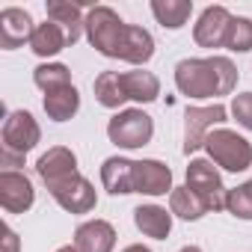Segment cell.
Segmentation results:
<instances>
[{"label":"cell","instance_id":"cell-15","mask_svg":"<svg viewBox=\"0 0 252 252\" xmlns=\"http://www.w3.org/2000/svg\"><path fill=\"white\" fill-rule=\"evenodd\" d=\"M134 166L137 160L128 158H107L101 163V184L113 196H128L134 193Z\"/></svg>","mask_w":252,"mask_h":252},{"label":"cell","instance_id":"cell-13","mask_svg":"<svg viewBox=\"0 0 252 252\" xmlns=\"http://www.w3.org/2000/svg\"><path fill=\"white\" fill-rule=\"evenodd\" d=\"M36 172H39V178H42L48 187H54V184L68 181L71 175H77V158H74L71 149L54 146V149H48V152L36 160Z\"/></svg>","mask_w":252,"mask_h":252},{"label":"cell","instance_id":"cell-16","mask_svg":"<svg viewBox=\"0 0 252 252\" xmlns=\"http://www.w3.org/2000/svg\"><path fill=\"white\" fill-rule=\"evenodd\" d=\"M48 21L60 24L68 36V45H74L80 39V33L86 30V18H83V3H71V0H48Z\"/></svg>","mask_w":252,"mask_h":252},{"label":"cell","instance_id":"cell-30","mask_svg":"<svg viewBox=\"0 0 252 252\" xmlns=\"http://www.w3.org/2000/svg\"><path fill=\"white\" fill-rule=\"evenodd\" d=\"M3 243H6V252H18V234L9 225L3 228Z\"/></svg>","mask_w":252,"mask_h":252},{"label":"cell","instance_id":"cell-9","mask_svg":"<svg viewBox=\"0 0 252 252\" xmlns=\"http://www.w3.org/2000/svg\"><path fill=\"white\" fill-rule=\"evenodd\" d=\"M33 202H36V190L24 172L18 169L0 172V205H3L6 214H24L33 208Z\"/></svg>","mask_w":252,"mask_h":252},{"label":"cell","instance_id":"cell-20","mask_svg":"<svg viewBox=\"0 0 252 252\" xmlns=\"http://www.w3.org/2000/svg\"><path fill=\"white\" fill-rule=\"evenodd\" d=\"M152 15L166 30H181L193 15V0H152Z\"/></svg>","mask_w":252,"mask_h":252},{"label":"cell","instance_id":"cell-4","mask_svg":"<svg viewBox=\"0 0 252 252\" xmlns=\"http://www.w3.org/2000/svg\"><path fill=\"white\" fill-rule=\"evenodd\" d=\"M107 137H110L113 146L134 152V149H143V146L152 143V137H155V122H152V116H149L146 110H140V107L119 110V113L110 119V125H107Z\"/></svg>","mask_w":252,"mask_h":252},{"label":"cell","instance_id":"cell-11","mask_svg":"<svg viewBox=\"0 0 252 252\" xmlns=\"http://www.w3.org/2000/svg\"><path fill=\"white\" fill-rule=\"evenodd\" d=\"M228 24H231V12L225 6H208V9H202L199 21L193 24L196 45L199 48H222Z\"/></svg>","mask_w":252,"mask_h":252},{"label":"cell","instance_id":"cell-17","mask_svg":"<svg viewBox=\"0 0 252 252\" xmlns=\"http://www.w3.org/2000/svg\"><path fill=\"white\" fill-rule=\"evenodd\" d=\"M134 225L155 240H166L172 231V211L160 208V205H140L134 208Z\"/></svg>","mask_w":252,"mask_h":252},{"label":"cell","instance_id":"cell-2","mask_svg":"<svg viewBox=\"0 0 252 252\" xmlns=\"http://www.w3.org/2000/svg\"><path fill=\"white\" fill-rule=\"evenodd\" d=\"M125 33H128V24L119 18L116 9H110V6H92L86 12V39H89V45L101 57L119 60Z\"/></svg>","mask_w":252,"mask_h":252},{"label":"cell","instance_id":"cell-31","mask_svg":"<svg viewBox=\"0 0 252 252\" xmlns=\"http://www.w3.org/2000/svg\"><path fill=\"white\" fill-rule=\"evenodd\" d=\"M122 252H152L149 246H143V243H131V246H125Z\"/></svg>","mask_w":252,"mask_h":252},{"label":"cell","instance_id":"cell-28","mask_svg":"<svg viewBox=\"0 0 252 252\" xmlns=\"http://www.w3.org/2000/svg\"><path fill=\"white\" fill-rule=\"evenodd\" d=\"M231 116L237 119V125L243 131H252V92H240L231 101Z\"/></svg>","mask_w":252,"mask_h":252},{"label":"cell","instance_id":"cell-23","mask_svg":"<svg viewBox=\"0 0 252 252\" xmlns=\"http://www.w3.org/2000/svg\"><path fill=\"white\" fill-rule=\"evenodd\" d=\"M95 101L107 110H119L128 95L122 89V71H104L95 77Z\"/></svg>","mask_w":252,"mask_h":252},{"label":"cell","instance_id":"cell-33","mask_svg":"<svg viewBox=\"0 0 252 252\" xmlns=\"http://www.w3.org/2000/svg\"><path fill=\"white\" fill-rule=\"evenodd\" d=\"M57 252H77V246H71V243H68V246H60Z\"/></svg>","mask_w":252,"mask_h":252},{"label":"cell","instance_id":"cell-7","mask_svg":"<svg viewBox=\"0 0 252 252\" xmlns=\"http://www.w3.org/2000/svg\"><path fill=\"white\" fill-rule=\"evenodd\" d=\"M0 137H3V149L15 152V155H27L39 146L42 140V128L39 122L33 119V113L27 110H12L3 122V131H0Z\"/></svg>","mask_w":252,"mask_h":252},{"label":"cell","instance_id":"cell-8","mask_svg":"<svg viewBox=\"0 0 252 252\" xmlns=\"http://www.w3.org/2000/svg\"><path fill=\"white\" fill-rule=\"evenodd\" d=\"M48 190H51L54 202H57L63 211H68V214H89V211L98 205V193H95L92 181L83 178L80 172L71 175L68 181H60V184L48 187Z\"/></svg>","mask_w":252,"mask_h":252},{"label":"cell","instance_id":"cell-26","mask_svg":"<svg viewBox=\"0 0 252 252\" xmlns=\"http://www.w3.org/2000/svg\"><path fill=\"white\" fill-rule=\"evenodd\" d=\"M222 48H225V51H234V54H249V51H252V18L231 15V24H228V30H225Z\"/></svg>","mask_w":252,"mask_h":252},{"label":"cell","instance_id":"cell-22","mask_svg":"<svg viewBox=\"0 0 252 252\" xmlns=\"http://www.w3.org/2000/svg\"><path fill=\"white\" fill-rule=\"evenodd\" d=\"M42 107H45L48 119H54V122H68V119L80 110V92H77L74 86L48 92V95L42 98Z\"/></svg>","mask_w":252,"mask_h":252},{"label":"cell","instance_id":"cell-18","mask_svg":"<svg viewBox=\"0 0 252 252\" xmlns=\"http://www.w3.org/2000/svg\"><path fill=\"white\" fill-rule=\"evenodd\" d=\"M152 57H155V39H152V33L143 30V27H137V24H128V33H125L122 51H119V60L131 63V65H146Z\"/></svg>","mask_w":252,"mask_h":252},{"label":"cell","instance_id":"cell-6","mask_svg":"<svg viewBox=\"0 0 252 252\" xmlns=\"http://www.w3.org/2000/svg\"><path fill=\"white\" fill-rule=\"evenodd\" d=\"M228 110L222 104H208V107H187L184 113V155H193L205 149V137L225 122Z\"/></svg>","mask_w":252,"mask_h":252},{"label":"cell","instance_id":"cell-27","mask_svg":"<svg viewBox=\"0 0 252 252\" xmlns=\"http://www.w3.org/2000/svg\"><path fill=\"white\" fill-rule=\"evenodd\" d=\"M225 211L237 220H252V178L234 190H228V199H225Z\"/></svg>","mask_w":252,"mask_h":252},{"label":"cell","instance_id":"cell-12","mask_svg":"<svg viewBox=\"0 0 252 252\" xmlns=\"http://www.w3.org/2000/svg\"><path fill=\"white\" fill-rule=\"evenodd\" d=\"M33 18L27 9H18V6H6L3 12H0V48H6V51H15L21 48L24 42L30 45L33 39Z\"/></svg>","mask_w":252,"mask_h":252},{"label":"cell","instance_id":"cell-19","mask_svg":"<svg viewBox=\"0 0 252 252\" xmlns=\"http://www.w3.org/2000/svg\"><path fill=\"white\" fill-rule=\"evenodd\" d=\"M122 89H125V95H128V101L152 104L160 95V80L152 71L134 68V71H122Z\"/></svg>","mask_w":252,"mask_h":252},{"label":"cell","instance_id":"cell-5","mask_svg":"<svg viewBox=\"0 0 252 252\" xmlns=\"http://www.w3.org/2000/svg\"><path fill=\"white\" fill-rule=\"evenodd\" d=\"M187 187L205 202V208L208 211H222L225 208V199H228V190H225V184H222V175L217 172V166L211 163V160H205V158H196V160H190V166H187Z\"/></svg>","mask_w":252,"mask_h":252},{"label":"cell","instance_id":"cell-1","mask_svg":"<svg viewBox=\"0 0 252 252\" xmlns=\"http://www.w3.org/2000/svg\"><path fill=\"white\" fill-rule=\"evenodd\" d=\"M175 86L187 98H220L237 86V65L228 57H190L175 65Z\"/></svg>","mask_w":252,"mask_h":252},{"label":"cell","instance_id":"cell-29","mask_svg":"<svg viewBox=\"0 0 252 252\" xmlns=\"http://www.w3.org/2000/svg\"><path fill=\"white\" fill-rule=\"evenodd\" d=\"M0 163H3L6 169H15V166L24 163V155H15V152H9V149H0Z\"/></svg>","mask_w":252,"mask_h":252},{"label":"cell","instance_id":"cell-3","mask_svg":"<svg viewBox=\"0 0 252 252\" xmlns=\"http://www.w3.org/2000/svg\"><path fill=\"white\" fill-rule=\"evenodd\" d=\"M205 152L225 172H246L252 166V143L228 128H214L205 137Z\"/></svg>","mask_w":252,"mask_h":252},{"label":"cell","instance_id":"cell-32","mask_svg":"<svg viewBox=\"0 0 252 252\" xmlns=\"http://www.w3.org/2000/svg\"><path fill=\"white\" fill-rule=\"evenodd\" d=\"M178 252H202V249H199V246H193V243H190V246H181V249H178Z\"/></svg>","mask_w":252,"mask_h":252},{"label":"cell","instance_id":"cell-14","mask_svg":"<svg viewBox=\"0 0 252 252\" xmlns=\"http://www.w3.org/2000/svg\"><path fill=\"white\" fill-rule=\"evenodd\" d=\"M77 252H113L116 246V228L107 220H86L74 231Z\"/></svg>","mask_w":252,"mask_h":252},{"label":"cell","instance_id":"cell-25","mask_svg":"<svg viewBox=\"0 0 252 252\" xmlns=\"http://www.w3.org/2000/svg\"><path fill=\"white\" fill-rule=\"evenodd\" d=\"M33 83H36L45 95H48V92H57V89H65V86H74V83H71V71H68V65H63V63H42V65H36Z\"/></svg>","mask_w":252,"mask_h":252},{"label":"cell","instance_id":"cell-21","mask_svg":"<svg viewBox=\"0 0 252 252\" xmlns=\"http://www.w3.org/2000/svg\"><path fill=\"white\" fill-rule=\"evenodd\" d=\"M65 45H68V36L60 24H54V21L36 24L33 39H30V48H33L36 57H57Z\"/></svg>","mask_w":252,"mask_h":252},{"label":"cell","instance_id":"cell-24","mask_svg":"<svg viewBox=\"0 0 252 252\" xmlns=\"http://www.w3.org/2000/svg\"><path fill=\"white\" fill-rule=\"evenodd\" d=\"M169 211H172V217H181V220H187V222L202 220V217L208 214L205 202H202L187 184H184V187H175V190L169 193Z\"/></svg>","mask_w":252,"mask_h":252},{"label":"cell","instance_id":"cell-10","mask_svg":"<svg viewBox=\"0 0 252 252\" xmlns=\"http://www.w3.org/2000/svg\"><path fill=\"white\" fill-rule=\"evenodd\" d=\"M172 169L163 160H137L134 166V193L143 196H166L172 193Z\"/></svg>","mask_w":252,"mask_h":252}]
</instances>
